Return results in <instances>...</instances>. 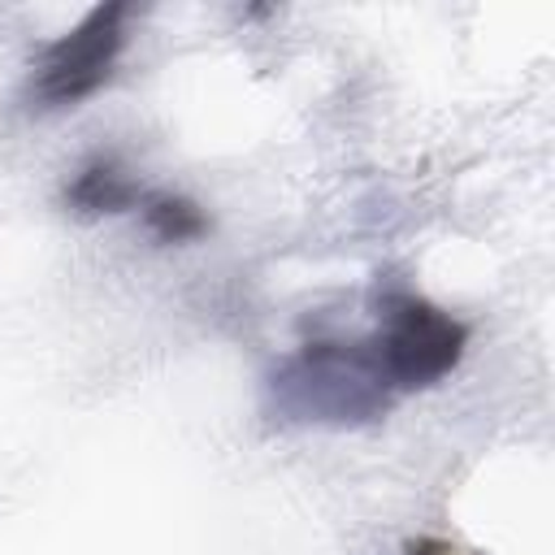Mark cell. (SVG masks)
I'll return each instance as SVG.
<instances>
[{"label":"cell","instance_id":"cell-5","mask_svg":"<svg viewBox=\"0 0 555 555\" xmlns=\"http://www.w3.org/2000/svg\"><path fill=\"white\" fill-rule=\"evenodd\" d=\"M143 212V230L156 243H195L208 234V217L195 199L186 195H169V191H143L139 199Z\"/></svg>","mask_w":555,"mask_h":555},{"label":"cell","instance_id":"cell-1","mask_svg":"<svg viewBox=\"0 0 555 555\" xmlns=\"http://www.w3.org/2000/svg\"><path fill=\"white\" fill-rule=\"evenodd\" d=\"M264 403L291 425H369L390 412L395 395L369 364L364 343H308L264 377Z\"/></svg>","mask_w":555,"mask_h":555},{"label":"cell","instance_id":"cell-2","mask_svg":"<svg viewBox=\"0 0 555 555\" xmlns=\"http://www.w3.org/2000/svg\"><path fill=\"white\" fill-rule=\"evenodd\" d=\"M373 373L390 395L438 386L468 347V330L412 291H390L377 312V330L360 338Z\"/></svg>","mask_w":555,"mask_h":555},{"label":"cell","instance_id":"cell-3","mask_svg":"<svg viewBox=\"0 0 555 555\" xmlns=\"http://www.w3.org/2000/svg\"><path fill=\"white\" fill-rule=\"evenodd\" d=\"M126 17L130 4L108 0L95 4L78 26H69L61 39L43 43L30 78H26V108L30 113H65L91 100L117 69L126 52Z\"/></svg>","mask_w":555,"mask_h":555},{"label":"cell","instance_id":"cell-4","mask_svg":"<svg viewBox=\"0 0 555 555\" xmlns=\"http://www.w3.org/2000/svg\"><path fill=\"white\" fill-rule=\"evenodd\" d=\"M143 191L139 182L113 160V156H91L65 186V208L74 217H113V212H130L139 208Z\"/></svg>","mask_w":555,"mask_h":555},{"label":"cell","instance_id":"cell-6","mask_svg":"<svg viewBox=\"0 0 555 555\" xmlns=\"http://www.w3.org/2000/svg\"><path fill=\"white\" fill-rule=\"evenodd\" d=\"M408 555H460V551H455V546H447V542L425 538V542H412V546H408Z\"/></svg>","mask_w":555,"mask_h":555}]
</instances>
